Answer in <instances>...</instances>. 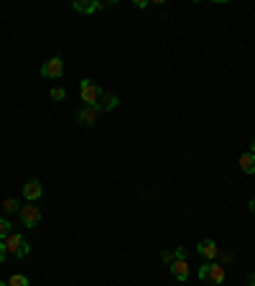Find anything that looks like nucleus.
<instances>
[{"label": "nucleus", "instance_id": "f257e3e1", "mask_svg": "<svg viewBox=\"0 0 255 286\" xmlns=\"http://www.w3.org/2000/svg\"><path fill=\"white\" fill-rule=\"evenodd\" d=\"M6 245V250L11 253V255H16V258H26L29 253H31V245H29V240L21 235V232H11L6 240H0Z\"/></svg>", "mask_w": 255, "mask_h": 286}, {"label": "nucleus", "instance_id": "f03ea898", "mask_svg": "<svg viewBox=\"0 0 255 286\" xmlns=\"http://www.w3.org/2000/svg\"><path fill=\"white\" fill-rule=\"evenodd\" d=\"M79 97H82L84 105H100L102 90L97 87V82H92V80H82V82H79Z\"/></svg>", "mask_w": 255, "mask_h": 286}, {"label": "nucleus", "instance_id": "7ed1b4c3", "mask_svg": "<svg viewBox=\"0 0 255 286\" xmlns=\"http://www.w3.org/2000/svg\"><path fill=\"white\" fill-rule=\"evenodd\" d=\"M41 77H44V80H62V77H64V59H62V57H51V59L41 67Z\"/></svg>", "mask_w": 255, "mask_h": 286}, {"label": "nucleus", "instance_id": "20e7f679", "mask_svg": "<svg viewBox=\"0 0 255 286\" xmlns=\"http://www.w3.org/2000/svg\"><path fill=\"white\" fill-rule=\"evenodd\" d=\"M100 105H82L79 108V113H77V123L79 125H84V128H92L95 123H97V118H100Z\"/></svg>", "mask_w": 255, "mask_h": 286}, {"label": "nucleus", "instance_id": "39448f33", "mask_svg": "<svg viewBox=\"0 0 255 286\" xmlns=\"http://www.w3.org/2000/svg\"><path fill=\"white\" fill-rule=\"evenodd\" d=\"M18 212H21V222H23L26 227H39V222H41V210H39L36 204H23Z\"/></svg>", "mask_w": 255, "mask_h": 286}, {"label": "nucleus", "instance_id": "423d86ee", "mask_svg": "<svg viewBox=\"0 0 255 286\" xmlns=\"http://www.w3.org/2000/svg\"><path fill=\"white\" fill-rule=\"evenodd\" d=\"M196 253H199L204 261H217V253H219V248H217V243H214V240L204 238V240H199V245H196Z\"/></svg>", "mask_w": 255, "mask_h": 286}, {"label": "nucleus", "instance_id": "0eeeda50", "mask_svg": "<svg viewBox=\"0 0 255 286\" xmlns=\"http://www.w3.org/2000/svg\"><path fill=\"white\" fill-rule=\"evenodd\" d=\"M41 194H44V187H41V181H39V179H29V181L23 184V197H26L29 202L41 199Z\"/></svg>", "mask_w": 255, "mask_h": 286}, {"label": "nucleus", "instance_id": "6e6552de", "mask_svg": "<svg viewBox=\"0 0 255 286\" xmlns=\"http://www.w3.org/2000/svg\"><path fill=\"white\" fill-rule=\"evenodd\" d=\"M168 271H171V276L176 281H186L189 278V263H186V258H176L174 263H168Z\"/></svg>", "mask_w": 255, "mask_h": 286}, {"label": "nucleus", "instance_id": "1a4fd4ad", "mask_svg": "<svg viewBox=\"0 0 255 286\" xmlns=\"http://www.w3.org/2000/svg\"><path fill=\"white\" fill-rule=\"evenodd\" d=\"M207 281L214 283V286H219V283L224 281V266L217 263V261H212V263H209V278H207Z\"/></svg>", "mask_w": 255, "mask_h": 286}, {"label": "nucleus", "instance_id": "9d476101", "mask_svg": "<svg viewBox=\"0 0 255 286\" xmlns=\"http://www.w3.org/2000/svg\"><path fill=\"white\" fill-rule=\"evenodd\" d=\"M74 11H79V13H95V11H100L102 8V3H97V0H74Z\"/></svg>", "mask_w": 255, "mask_h": 286}, {"label": "nucleus", "instance_id": "9b49d317", "mask_svg": "<svg viewBox=\"0 0 255 286\" xmlns=\"http://www.w3.org/2000/svg\"><path fill=\"white\" fill-rule=\"evenodd\" d=\"M118 102H120V97H118L115 92H102V97H100V110H115Z\"/></svg>", "mask_w": 255, "mask_h": 286}, {"label": "nucleus", "instance_id": "f8f14e48", "mask_svg": "<svg viewBox=\"0 0 255 286\" xmlns=\"http://www.w3.org/2000/svg\"><path fill=\"white\" fill-rule=\"evenodd\" d=\"M240 169H242L245 174H255V153L245 151V153L240 156Z\"/></svg>", "mask_w": 255, "mask_h": 286}, {"label": "nucleus", "instance_id": "ddd939ff", "mask_svg": "<svg viewBox=\"0 0 255 286\" xmlns=\"http://www.w3.org/2000/svg\"><path fill=\"white\" fill-rule=\"evenodd\" d=\"M11 232H13V225H11V220L3 217V220H0V240H6Z\"/></svg>", "mask_w": 255, "mask_h": 286}, {"label": "nucleus", "instance_id": "4468645a", "mask_svg": "<svg viewBox=\"0 0 255 286\" xmlns=\"http://www.w3.org/2000/svg\"><path fill=\"white\" fill-rule=\"evenodd\" d=\"M8 286H31V283H29V278L23 273H16V276L8 278Z\"/></svg>", "mask_w": 255, "mask_h": 286}, {"label": "nucleus", "instance_id": "2eb2a0df", "mask_svg": "<svg viewBox=\"0 0 255 286\" xmlns=\"http://www.w3.org/2000/svg\"><path fill=\"white\" fill-rule=\"evenodd\" d=\"M3 210H6V212H18V210H21V202L11 197V199H6V202H3Z\"/></svg>", "mask_w": 255, "mask_h": 286}, {"label": "nucleus", "instance_id": "dca6fc26", "mask_svg": "<svg viewBox=\"0 0 255 286\" xmlns=\"http://www.w3.org/2000/svg\"><path fill=\"white\" fill-rule=\"evenodd\" d=\"M230 261H232V253H230V250H219V253H217V263L224 266V263H230Z\"/></svg>", "mask_w": 255, "mask_h": 286}, {"label": "nucleus", "instance_id": "f3484780", "mask_svg": "<svg viewBox=\"0 0 255 286\" xmlns=\"http://www.w3.org/2000/svg\"><path fill=\"white\" fill-rule=\"evenodd\" d=\"M64 97H67V92H64L62 87H54V90H51V100H56V102H62Z\"/></svg>", "mask_w": 255, "mask_h": 286}, {"label": "nucleus", "instance_id": "a211bd4d", "mask_svg": "<svg viewBox=\"0 0 255 286\" xmlns=\"http://www.w3.org/2000/svg\"><path fill=\"white\" fill-rule=\"evenodd\" d=\"M209 263H212V261H204V266L199 268V281H207V278H209Z\"/></svg>", "mask_w": 255, "mask_h": 286}, {"label": "nucleus", "instance_id": "6ab92c4d", "mask_svg": "<svg viewBox=\"0 0 255 286\" xmlns=\"http://www.w3.org/2000/svg\"><path fill=\"white\" fill-rule=\"evenodd\" d=\"M6 255H8V250H6L3 243H0V263H6Z\"/></svg>", "mask_w": 255, "mask_h": 286}, {"label": "nucleus", "instance_id": "aec40b11", "mask_svg": "<svg viewBox=\"0 0 255 286\" xmlns=\"http://www.w3.org/2000/svg\"><path fill=\"white\" fill-rule=\"evenodd\" d=\"M174 255H176V258H186V248H176Z\"/></svg>", "mask_w": 255, "mask_h": 286}, {"label": "nucleus", "instance_id": "412c9836", "mask_svg": "<svg viewBox=\"0 0 255 286\" xmlns=\"http://www.w3.org/2000/svg\"><path fill=\"white\" fill-rule=\"evenodd\" d=\"M163 261H166V263H174V261H176V255H174V253H168V250H166V253H163Z\"/></svg>", "mask_w": 255, "mask_h": 286}, {"label": "nucleus", "instance_id": "4be33fe9", "mask_svg": "<svg viewBox=\"0 0 255 286\" xmlns=\"http://www.w3.org/2000/svg\"><path fill=\"white\" fill-rule=\"evenodd\" d=\"M247 286H255V273H250V276H247Z\"/></svg>", "mask_w": 255, "mask_h": 286}, {"label": "nucleus", "instance_id": "5701e85b", "mask_svg": "<svg viewBox=\"0 0 255 286\" xmlns=\"http://www.w3.org/2000/svg\"><path fill=\"white\" fill-rule=\"evenodd\" d=\"M250 212H255V199H250Z\"/></svg>", "mask_w": 255, "mask_h": 286}, {"label": "nucleus", "instance_id": "b1692460", "mask_svg": "<svg viewBox=\"0 0 255 286\" xmlns=\"http://www.w3.org/2000/svg\"><path fill=\"white\" fill-rule=\"evenodd\" d=\"M250 153H255V138H252V143H250Z\"/></svg>", "mask_w": 255, "mask_h": 286}, {"label": "nucleus", "instance_id": "393cba45", "mask_svg": "<svg viewBox=\"0 0 255 286\" xmlns=\"http://www.w3.org/2000/svg\"><path fill=\"white\" fill-rule=\"evenodd\" d=\"M0 286H8V283H6V281H0Z\"/></svg>", "mask_w": 255, "mask_h": 286}]
</instances>
